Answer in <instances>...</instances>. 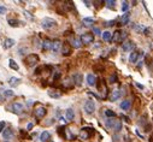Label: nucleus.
Returning a JSON list of instances; mask_svg holds the SVG:
<instances>
[{
    "label": "nucleus",
    "instance_id": "obj_1",
    "mask_svg": "<svg viewBox=\"0 0 153 142\" xmlns=\"http://www.w3.org/2000/svg\"><path fill=\"white\" fill-rule=\"evenodd\" d=\"M37 63H39V55H37V54H34V53L27 55L26 59H24V64H26L27 66H29V68L35 66Z\"/></svg>",
    "mask_w": 153,
    "mask_h": 142
},
{
    "label": "nucleus",
    "instance_id": "obj_2",
    "mask_svg": "<svg viewBox=\"0 0 153 142\" xmlns=\"http://www.w3.org/2000/svg\"><path fill=\"white\" fill-rule=\"evenodd\" d=\"M125 39H127V31L125 30H117L115 31L113 37H112V41L117 43H121V42H124Z\"/></svg>",
    "mask_w": 153,
    "mask_h": 142
},
{
    "label": "nucleus",
    "instance_id": "obj_3",
    "mask_svg": "<svg viewBox=\"0 0 153 142\" xmlns=\"http://www.w3.org/2000/svg\"><path fill=\"white\" fill-rule=\"evenodd\" d=\"M41 26H42L43 29L46 30H50V29H53L54 27H57V22L53 19V18H50V17H46L41 21Z\"/></svg>",
    "mask_w": 153,
    "mask_h": 142
},
{
    "label": "nucleus",
    "instance_id": "obj_4",
    "mask_svg": "<svg viewBox=\"0 0 153 142\" xmlns=\"http://www.w3.org/2000/svg\"><path fill=\"white\" fill-rule=\"evenodd\" d=\"M80 41H81L82 45H91L94 41V35L92 34V33H85V34L81 35Z\"/></svg>",
    "mask_w": 153,
    "mask_h": 142
},
{
    "label": "nucleus",
    "instance_id": "obj_5",
    "mask_svg": "<svg viewBox=\"0 0 153 142\" xmlns=\"http://www.w3.org/2000/svg\"><path fill=\"white\" fill-rule=\"evenodd\" d=\"M98 90H99V93L101 94V95H100L101 99H106V98H107L108 89H107V85H106V83L104 82V81H100L99 82V84H98Z\"/></svg>",
    "mask_w": 153,
    "mask_h": 142
},
{
    "label": "nucleus",
    "instance_id": "obj_6",
    "mask_svg": "<svg viewBox=\"0 0 153 142\" xmlns=\"http://www.w3.org/2000/svg\"><path fill=\"white\" fill-rule=\"evenodd\" d=\"M92 134H93V129L92 128H82L80 130V139L81 140H88L89 137L92 136Z\"/></svg>",
    "mask_w": 153,
    "mask_h": 142
},
{
    "label": "nucleus",
    "instance_id": "obj_7",
    "mask_svg": "<svg viewBox=\"0 0 153 142\" xmlns=\"http://www.w3.org/2000/svg\"><path fill=\"white\" fill-rule=\"evenodd\" d=\"M46 113H47V110L41 105L37 106V107L34 110V116H35V118H37V119H42L43 117L46 116Z\"/></svg>",
    "mask_w": 153,
    "mask_h": 142
},
{
    "label": "nucleus",
    "instance_id": "obj_8",
    "mask_svg": "<svg viewBox=\"0 0 153 142\" xmlns=\"http://www.w3.org/2000/svg\"><path fill=\"white\" fill-rule=\"evenodd\" d=\"M85 111L87 112L88 114L94 113V111H95V104H94L93 100H88V101H86V104H85Z\"/></svg>",
    "mask_w": 153,
    "mask_h": 142
},
{
    "label": "nucleus",
    "instance_id": "obj_9",
    "mask_svg": "<svg viewBox=\"0 0 153 142\" xmlns=\"http://www.w3.org/2000/svg\"><path fill=\"white\" fill-rule=\"evenodd\" d=\"M11 110L13 113L16 114H21L23 112V110H24V106L21 104V102H13L11 105Z\"/></svg>",
    "mask_w": 153,
    "mask_h": 142
},
{
    "label": "nucleus",
    "instance_id": "obj_10",
    "mask_svg": "<svg viewBox=\"0 0 153 142\" xmlns=\"http://www.w3.org/2000/svg\"><path fill=\"white\" fill-rule=\"evenodd\" d=\"M62 54L64 57H68L71 54V46L69 42H64L62 43Z\"/></svg>",
    "mask_w": 153,
    "mask_h": 142
},
{
    "label": "nucleus",
    "instance_id": "obj_11",
    "mask_svg": "<svg viewBox=\"0 0 153 142\" xmlns=\"http://www.w3.org/2000/svg\"><path fill=\"white\" fill-rule=\"evenodd\" d=\"M141 54H142L141 51H133L130 53V55H129V62H130V63H136V62H137V59L141 57Z\"/></svg>",
    "mask_w": 153,
    "mask_h": 142
},
{
    "label": "nucleus",
    "instance_id": "obj_12",
    "mask_svg": "<svg viewBox=\"0 0 153 142\" xmlns=\"http://www.w3.org/2000/svg\"><path fill=\"white\" fill-rule=\"evenodd\" d=\"M122 48L123 51H131V49L135 48V43H134V41L131 40H128V41H124V43L122 45Z\"/></svg>",
    "mask_w": 153,
    "mask_h": 142
},
{
    "label": "nucleus",
    "instance_id": "obj_13",
    "mask_svg": "<svg viewBox=\"0 0 153 142\" xmlns=\"http://www.w3.org/2000/svg\"><path fill=\"white\" fill-rule=\"evenodd\" d=\"M60 48H62V42H60V40H54V41H52V47H51V49L54 52V53L59 52Z\"/></svg>",
    "mask_w": 153,
    "mask_h": 142
},
{
    "label": "nucleus",
    "instance_id": "obj_14",
    "mask_svg": "<svg viewBox=\"0 0 153 142\" xmlns=\"http://www.w3.org/2000/svg\"><path fill=\"white\" fill-rule=\"evenodd\" d=\"M119 97H121V92L117 89V90H113V92H111L110 94V97H108V99H110V101H117V100L119 99Z\"/></svg>",
    "mask_w": 153,
    "mask_h": 142
},
{
    "label": "nucleus",
    "instance_id": "obj_15",
    "mask_svg": "<svg viewBox=\"0 0 153 142\" xmlns=\"http://www.w3.org/2000/svg\"><path fill=\"white\" fill-rule=\"evenodd\" d=\"M87 83H88V85H91V87L95 85L96 84V77L94 76L93 74H88L87 75Z\"/></svg>",
    "mask_w": 153,
    "mask_h": 142
},
{
    "label": "nucleus",
    "instance_id": "obj_16",
    "mask_svg": "<svg viewBox=\"0 0 153 142\" xmlns=\"http://www.w3.org/2000/svg\"><path fill=\"white\" fill-rule=\"evenodd\" d=\"M12 136H13V131H12V129H10V128L4 129V131H3V137H4V139L10 140Z\"/></svg>",
    "mask_w": 153,
    "mask_h": 142
},
{
    "label": "nucleus",
    "instance_id": "obj_17",
    "mask_svg": "<svg viewBox=\"0 0 153 142\" xmlns=\"http://www.w3.org/2000/svg\"><path fill=\"white\" fill-rule=\"evenodd\" d=\"M130 107H131V101H130V100H124V101L121 102V108L124 110V111L130 110Z\"/></svg>",
    "mask_w": 153,
    "mask_h": 142
},
{
    "label": "nucleus",
    "instance_id": "obj_18",
    "mask_svg": "<svg viewBox=\"0 0 153 142\" xmlns=\"http://www.w3.org/2000/svg\"><path fill=\"white\" fill-rule=\"evenodd\" d=\"M65 117H66V119H68L69 122L74 120V118H75L74 110H72V108H68V110H66V113H65Z\"/></svg>",
    "mask_w": 153,
    "mask_h": 142
},
{
    "label": "nucleus",
    "instance_id": "obj_19",
    "mask_svg": "<svg viewBox=\"0 0 153 142\" xmlns=\"http://www.w3.org/2000/svg\"><path fill=\"white\" fill-rule=\"evenodd\" d=\"M129 18H130V13L129 12H125L124 14L122 16V18H121V26H125V24H128V22H129Z\"/></svg>",
    "mask_w": 153,
    "mask_h": 142
},
{
    "label": "nucleus",
    "instance_id": "obj_20",
    "mask_svg": "<svg viewBox=\"0 0 153 142\" xmlns=\"http://www.w3.org/2000/svg\"><path fill=\"white\" fill-rule=\"evenodd\" d=\"M41 46H42L43 51H48V49H51V47H52V41L50 40V39H46V40H43V42Z\"/></svg>",
    "mask_w": 153,
    "mask_h": 142
},
{
    "label": "nucleus",
    "instance_id": "obj_21",
    "mask_svg": "<svg viewBox=\"0 0 153 142\" xmlns=\"http://www.w3.org/2000/svg\"><path fill=\"white\" fill-rule=\"evenodd\" d=\"M14 43H16V41L13 40V39H6L5 41H4V47L5 48H11V47H13Z\"/></svg>",
    "mask_w": 153,
    "mask_h": 142
},
{
    "label": "nucleus",
    "instance_id": "obj_22",
    "mask_svg": "<svg viewBox=\"0 0 153 142\" xmlns=\"http://www.w3.org/2000/svg\"><path fill=\"white\" fill-rule=\"evenodd\" d=\"M50 139H51V134L48 133V131H43V133H41V135H40L41 142H47Z\"/></svg>",
    "mask_w": 153,
    "mask_h": 142
},
{
    "label": "nucleus",
    "instance_id": "obj_23",
    "mask_svg": "<svg viewBox=\"0 0 153 142\" xmlns=\"http://www.w3.org/2000/svg\"><path fill=\"white\" fill-rule=\"evenodd\" d=\"M21 82V78H17V77H11L9 80V84L11 85V87H16V85H18Z\"/></svg>",
    "mask_w": 153,
    "mask_h": 142
},
{
    "label": "nucleus",
    "instance_id": "obj_24",
    "mask_svg": "<svg viewBox=\"0 0 153 142\" xmlns=\"http://www.w3.org/2000/svg\"><path fill=\"white\" fill-rule=\"evenodd\" d=\"M71 43V47H75V48H80L81 46H82V43H81V41H80V39H72V40L70 41Z\"/></svg>",
    "mask_w": 153,
    "mask_h": 142
},
{
    "label": "nucleus",
    "instance_id": "obj_25",
    "mask_svg": "<svg viewBox=\"0 0 153 142\" xmlns=\"http://www.w3.org/2000/svg\"><path fill=\"white\" fill-rule=\"evenodd\" d=\"M101 35H102L104 41H106V42H110V41L112 40V34H111L110 31H104Z\"/></svg>",
    "mask_w": 153,
    "mask_h": 142
},
{
    "label": "nucleus",
    "instance_id": "obj_26",
    "mask_svg": "<svg viewBox=\"0 0 153 142\" xmlns=\"http://www.w3.org/2000/svg\"><path fill=\"white\" fill-rule=\"evenodd\" d=\"M74 83L76 85H81L82 84V75L81 74H76L74 76Z\"/></svg>",
    "mask_w": 153,
    "mask_h": 142
},
{
    "label": "nucleus",
    "instance_id": "obj_27",
    "mask_svg": "<svg viewBox=\"0 0 153 142\" xmlns=\"http://www.w3.org/2000/svg\"><path fill=\"white\" fill-rule=\"evenodd\" d=\"M48 95H50L51 98H54V99H58V98L62 97L60 92H58V90H50L48 92Z\"/></svg>",
    "mask_w": 153,
    "mask_h": 142
},
{
    "label": "nucleus",
    "instance_id": "obj_28",
    "mask_svg": "<svg viewBox=\"0 0 153 142\" xmlns=\"http://www.w3.org/2000/svg\"><path fill=\"white\" fill-rule=\"evenodd\" d=\"M116 120L117 119H113V118H107V120H106V126H107V128H110V129H113Z\"/></svg>",
    "mask_w": 153,
    "mask_h": 142
},
{
    "label": "nucleus",
    "instance_id": "obj_29",
    "mask_svg": "<svg viewBox=\"0 0 153 142\" xmlns=\"http://www.w3.org/2000/svg\"><path fill=\"white\" fill-rule=\"evenodd\" d=\"M83 24L86 27H91L92 24H94V19L91 17H86V18H83Z\"/></svg>",
    "mask_w": 153,
    "mask_h": 142
},
{
    "label": "nucleus",
    "instance_id": "obj_30",
    "mask_svg": "<svg viewBox=\"0 0 153 142\" xmlns=\"http://www.w3.org/2000/svg\"><path fill=\"white\" fill-rule=\"evenodd\" d=\"M9 66L12 69V70H14V71H17L18 69H19V66L17 65V63L14 62L13 59H10V60H9Z\"/></svg>",
    "mask_w": 153,
    "mask_h": 142
},
{
    "label": "nucleus",
    "instance_id": "obj_31",
    "mask_svg": "<svg viewBox=\"0 0 153 142\" xmlns=\"http://www.w3.org/2000/svg\"><path fill=\"white\" fill-rule=\"evenodd\" d=\"M105 114H106V117H107V118H115V117L117 116V114L115 113V112L112 111V110H106V111H105Z\"/></svg>",
    "mask_w": 153,
    "mask_h": 142
},
{
    "label": "nucleus",
    "instance_id": "obj_32",
    "mask_svg": "<svg viewBox=\"0 0 153 142\" xmlns=\"http://www.w3.org/2000/svg\"><path fill=\"white\" fill-rule=\"evenodd\" d=\"M121 129H122V123H121V120H116L115 126H113V130L115 131H121Z\"/></svg>",
    "mask_w": 153,
    "mask_h": 142
},
{
    "label": "nucleus",
    "instance_id": "obj_33",
    "mask_svg": "<svg viewBox=\"0 0 153 142\" xmlns=\"http://www.w3.org/2000/svg\"><path fill=\"white\" fill-rule=\"evenodd\" d=\"M108 82H110V83H116V82H118V77H117V75L116 74L111 75V76L108 77Z\"/></svg>",
    "mask_w": 153,
    "mask_h": 142
},
{
    "label": "nucleus",
    "instance_id": "obj_34",
    "mask_svg": "<svg viewBox=\"0 0 153 142\" xmlns=\"http://www.w3.org/2000/svg\"><path fill=\"white\" fill-rule=\"evenodd\" d=\"M14 95V93L11 89H7V90H4V97L5 98H12Z\"/></svg>",
    "mask_w": 153,
    "mask_h": 142
},
{
    "label": "nucleus",
    "instance_id": "obj_35",
    "mask_svg": "<svg viewBox=\"0 0 153 142\" xmlns=\"http://www.w3.org/2000/svg\"><path fill=\"white\" fill-rule=\"evenodd\" d=\"M58 134H59L63 139H65V126H60V128H58Z\"/></svg>",
    "mask_w": 153,
    "mask_h": 142
},
{
    "label": "nucleus",
    "instance_id": "obj_36",
    "mask_svg": "<svg viewBox=\"0 0 153 142\" xmlns=\"http://www.w3.org/2000/svg\"><path fill=\"white\" fill-rule=\"evenodd\" d=\"M7 23L10 24V27H18V21L17 19H9L7 21Z\"/></svg>",
    "mask_w": 153,
    "mask_h": 142
},
{
    "label": "nucleus",
    "instance_id": "obj_37",
    "mask_svg": "<svg viewBox=\"0 0 153 142\" xmlns=\"http://www.w3.org/2000/svg\"><path fill=\"white\" fill-rule=\"evenodd\" d=\"M105 4L107 5V7H110V9H113L116 1H113V0H108V1H105Z\"/></svg>",
    "mask_w": 153,
    "mask_h": 142
},
{
    "label": "nucleus",
    "instance_id": "obj_38",
    "mask_svg": "<svg viewBox=\"0 0 153 142\" xmlns=\"http://www.w3.org/2000/svg\"><path fill=\"white\" fill-rule=\"evenodd\" d=\"M128 9H129V4H128L127 1H123V5H122V11L125 13V12L128 11Z\"/></svg>",
    "mask_w": 153,
    "mask_h": 142
},
{
    "label": "nucleus",
    "instance_id": "obj_39",
    "mask_svg": "<svg viewBox=\"0 0 153 142\" xmlns=\"http://www.w3.org/2000/svg\"><path fill=\"white\" fill-rule=\"evenodd\" d=\"M6 12H7V9H6L5 6L0 5V14H4V13H6Z\"/></svg>",
    "mask_w": 153,
    "mask_h": 142
},
{
    "label": "nucleus",
    "instance_id": "obj_40",
    "mask_svg": "<svg viewBox=\"0 0 153 142\" xmlns=\"http://www.w3.org/2000/svg\"><path fill=\"white\" fill-rule=\"evenodd\" d=\"M6 126V123L5 122H0V133H3L4 129H5Z\"/></svg>",
    "mask_w": 153,
    "mask_h": 142
},
{
    "label": "nucleus",
    "instance_id": "obj_41",
    "mask_svg": "<svg viewBox=\"0 0 153 142\" xmlns=\"http://www.w3.org/2000/svg\"><path fill=\"white\" fill-rule=\"evenodd\" d=\"M145 119H146V116H142L141 118H140L139 124H140V125H145V122H146V120H145Z\"/></svg>",
    "mask_w": 153,
    "mask_h": 142
},
{
    "label": "nucleus",
    "instance_id": "obj_42",
    "mask_svg": "<svg viewBox=\"0 0 153 142\" xmlns=\"http://www.w3.org/2000/svg\"><path fill=\"white\" fill-rule=\"evenodd\" d=\"M93 33L95 35H100V34H101V31H100L99 28H93Z\"/></svg>",
    "mask_w": 153,
    "mask_h": 142
},
{
    "label": "nucleus",
    "instance_id": "obj_43",
    "mask_svg": "<svg viewBox=\"0 0 153 142\" xmlns=\"http://www.w3.org/2000/svg\"><path fill=\"white\" fill-rule=\"evenodd\" d=\"M115 21H110V22H106V24L105 26H107V27H112V26H115Z\"/></svg>",
    "mask_w": 153,
    "mask_h": 142
},
{
    "label": "nucleus",
    "instance_id": "obj_44",
    "mask_svg": "<svg viewBox=\"0 0 153 142\" xmlns=\"http://www.w3.org/2000/svg\"><path fill=\"white\" fill-rule=\"evenodd\" d=\"M135 85H136V87H137V88H140V89H144V85H142V84H140V83H137V82L135 83Z\"/></svg>",
    "mask_w": 153,
    "mask_h": 142
},
{
    "label": "nucleus",
    "instance_id": "obj_45",
    "mask_svg": "<svg viewBox=\"0 0 153 142\" xmlns=\"http://www.w3.org/2000/svg\"><path fill=\"white\" fill-rule=\"evenodd\" d=\"M31 129H33V123H29L27 126V130H31Z\"/></svg>",
    "mask_w": 153,
    "mask_h": 142
},
{
    "label": "nucleus",
    "instance_id": "obj_46",
    "mask_svg": "<svg viewBox=\"0 0 153 142\" xmlns=\"http://www.w3.org/2000/svg\"><path fill=\"white\" fill-rule=\"evenodd\" d=\"M144 33H145V35H148V33H151V29L150 28H148V29H145Z\"/></svg>",
    "mask_w": 153,
    "mask_h": 142
},
{
    "label": "nucleus",
    "instance_id": "obj_47",
    "mask_svg": "<svg viewBox=\"0 0 153 142\" xmlns=\"http://www.w3.org/2000/svg\"><path fill=\"white\" fill-rule=\"evenodd\" d=\"M135 30H142V27H140V26L135 27Z\"/></svg>",
    "mask_w": 153,
    "mask_h": 142
},
{
    "label": "nucleus",
    "instance_id": "obj_48",
    "mask_svg": "<svg viewBox=\"0 0 153 142\" xmlns=\"http://www.w3.org/2000/svg\"><path fill=\"white\" fill-rule=\"evenodd\" d=\"M122 118H123V119H125V122H129V118H127L125 116H122Z\"/></svg>",
    "mask_w": 153,
    "mask_h": 142
},
{
    "label": "nucleus",
    "instance_id": "obj_49",
    "mask_svg": "<svg viewBox=\"0 0 153 142\" xmlns=\"http://www.w3.org/2000/svg\"><path fill=\"white\" fill-rule=\"evenodd\" d=\"M150 142H153V134L150 136Z\"/></svg>",
    "mask_w": 153,
    "mask_h": 142
},
{
    "label": "nucleus",
    "instance_id": "obj_50",
    "mask_svg": "<svg viewBox=\"0 0 153 142\" xmlns=\"http://www.w3.org/2000/svg\"><path fill=\"white\" fill-rule=\"evenodd\" d=\"M85 4H86V5H87V6H91V5H89V4H91V3H89V1H85Z\"/></svg>",
    "mask_w": 153,
    "mask_h": 142
},
{
    "label": "nucleus",
    "instance_id": "obj_51",
    "mask_svg": "<svg viewBox=\"0 0 153 142\" xmlns=\"http://www.w3.org/2000/svg\"><path fill=\"white\" fill-rule=\"evenodd\" d=\"M3 101V97H1V95H0V102Z\"/></svg>",
    "mask_w": 153,
    "mask_h": 142
}]
</instances>
